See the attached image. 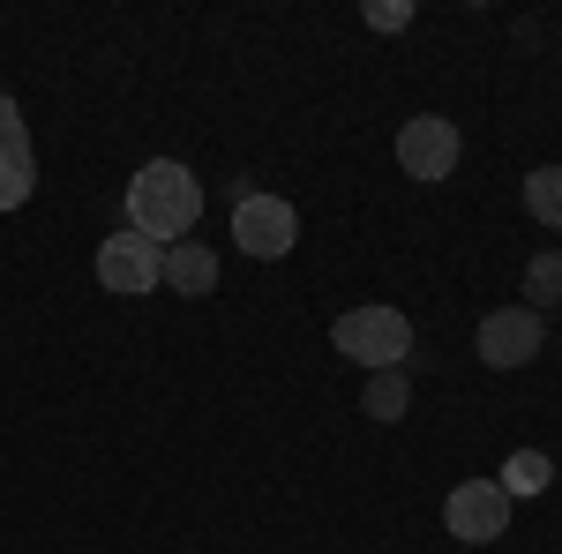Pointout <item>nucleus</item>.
I'll use <instances>...</instances> for the list:
<instances>
[{"label": "nucleus", "instance_id": "nucleus-1", "mask_svg": "<svg viewBox=\"0 0 562 554\" xmlns=\"http://www.w3.org/2000/svg\"><path fill=\"white\" fill-rule=\"evenodd\" d=\"M203 217V180L180 166V158H150V166L128 180V233L158 240V248H180Z\"/></svg>", "mask_w": 562, "mask_h": 554}, {"label": "nucleus", "instance_id": "nucleus-2", "mask_svg": "<svg viewBox=\"0 0 562 554\" xmlns=\"http://www.w3.org/2000/svg\"><path fill=\"white\" fill-rule=\"evenodd\" d=\"M330 344L360 360L368 375H383V368H405L413 360V323H405V307H352L330 323Z\"/></svg>", "mask_w": 562, "mask_h": 554}, {"label": "nucleus", "instance_id": "nucleus-3", "mask_svg": "<svg viewBox=\"0 0 562 554\" xmlns=\"http://www.w3.org/2000/svg\"><path fill=\"white\" fill-rule=\"evenodd\" d=\"M540 344H548V315H540V307H495V315H480V330H473V352L495 375L540 360Z\"/></svg>", "mask_w": 562, "mask_h": 554}, {"label": "nucleus", "instance_id": "nucleus-4", "mask_svg": "<svg viewBox=\"0 0 562 554\" xmlns=\"http://www.w3.org/2000/svg\"><path fill=\"white\" fill-rule=\"evenodd\" d=\"M233 240H240V256L278 262L301 240V211L285 195H233Z\"/></svg>", "mask_w": 562, "mask_h": 554}, {"label": "nucleus", "instance_id": "nucleus-5", "mask_svg": "<svg viewBox=\"0 0 562 554\" xmlns=\"http://www.w3.org/2000/svg\"><path fill=\"white\" fill-rule=\"evenodd\" d=\"M158 278H166V248H158V240H143V233L98 240V285H105V293L143 299V293H158Z\"/></svg>", "mask_w": 562, "mask_h": 554}, {"label": "nucleus", "instance_id": "nucleus-6", "mask_svg": "<svg viewBox=\"0 0 562 554\" xmlns=\"http://www.w3.org/2000/svg\"><path fill=\"white\" fill-rule=\"evenodd\" d=\"M442 524H450V540L487 547V540H503V532H510V495H503L495 479H458V487H450V502H442Z\"/></svg>", "mask_w": 562, "mask_h": 554}, {"label": "nucleus", "instance_id": "nucleus-7", "mask_svg": "<svg viewBox=\"0 0 562 554\" xmlns=\"http://www.w3.org/2000/svg\"><path fill=\"white\" fill-rule=\"evenodd\" d=\"M397 166L413 172L420 188L450 180V172H458V128H450L442 113H420V121H405V128H397Z\"/></svg>", "mask_w": 562, "mask_h": 554}, {"label": "nucleus", "instance_id": "nucleus-8", "mask_svg": "<svg viewBox=\"0 0 562 554\" xmlns=\"http://www.w3.org/2000/svg\"><path fill=\"white\" fill-rule=\"evenodd\" d=\"M38 188V150H31V128H23V105L0 90V211H23Z\"/></svg>", "mask_w": 562, "mask_h": 554}, {"label": "nucleus", "instance_id": "nucleus-9", "mask_svg": "<svg viewBox=\"0 0 562 554\" xmlns=\"http://www.w3.org/2000/svg\"><path fill=\"white\" fill-rule=\"evenodd\" d=\"M158 285L180 293V299H203L217 285V256L203 240H180V248H166V278H158Z\"/></svg>", "mask_w": 562, "mask_h": 554}, {"label": "nucleus", "instance_id": "nucleus-10", "mask_svg": "<svg viewBox=\"0 0 562 554\" xmlns=\"http://www.w3.org/2000/svg\"><path fill=\"white\" fill-rule=\"evenodd\" d=\"M548 479H555V457H548V450H510L495 487H503V495L518 502V495H548Z\"/></svg>", "mask_w": 562, "mask_h": 554}, {"label": "nucleus", "instance_id": "nucleus-11", "mask_svg": "<svg viewBox=\"0 0 562 554\" xmlns=\"http://www.w3.org/2000/svg\"><path fill=\"white\" fill-rule=\"evenodd\" d=\"M405 405H413V383H405V368H383V375H368V389H360V412H368V420H405Z\"/></svg>", "mask_w": 562, "mask_h": 554}, {"label": "nucleus", "instance_id": "nucleus-12", "mask_svg": "<svg viewBox=\"0 0 562 554\" xmlns=\"http://www.w3.org/2000/svg\"><path fill=\"white\" fill-rule=\"evenodd\" d=\"M525 211L562 233V166H532L525 172Z\"/></svg>", "mask_w": 562, "mask_h": 554}, {"label": "nucleus", "instance_id": "nucleus-13", "mask_svg": "<svg viewBox=\"0 0 562 554\" xmlns=\"http://www.w3.org/2000/svg\"><path fill=\"white\" fill-rule=\"evenodd\" d=\"M525 299H532L540 315H548V307L562 299V248H548V256L525 262Z\"/></svg>", "mask_w": 562, "mask_h": 554}, {"label": "nucleus", "instance_id": "nucleus-14", "mask_svg": "<svg viewBox=\"0 0 562 554\" xmlns=\"http://www.w3.org/2000/svg\"><path fill=\"white\" fill-rule=\"evenodd\" d=\"M405 23H413L405 0H375V8H368V31H405Z\"/></svg>", "mask_w": 562, "mask_h": 554}]
</instances>
